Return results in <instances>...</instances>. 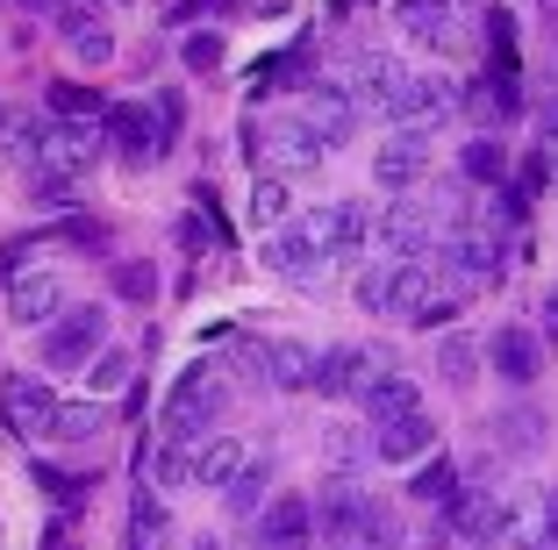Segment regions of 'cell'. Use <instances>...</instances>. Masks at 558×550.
Masks as SVG:
<instances>
[{"mask_svg":"<svg viewBox=\"0 0 558 550\" xmlns=\"http://www.w3.org/2000/svg\"><path fill=\"white\" fill-rule=\"evenodd\" d=\"M29 479L44 486L50 501H65V508H80V501H86V486H94V479H72V472H58V465H29Z\"/></svg>","mask_w":558,"mask_h":550,"instance_id":"cell-44","label":"cell"},{"mask_svg":"<svg viewBox=\"0 0 558 550\" xmlns=\"http://www.w3.org/2000/svg\"><path fill=\"white\" fill-rule=\"evenodd\" d=\"M459 308H465V286H451V279H444L423 308L409 315V329H444V322H459Z\"/></svg>","mask_w":558,"mask_h":550,"instance_id":"cell-39","label":"cell"},{"mask_svg":"<svg viewBox=\"0 0 558 550\" xmlns=\"http://www.w3.org/2000/svg\"><path fill=\"white\" fill-rule=\"evenodd\" d=\"M395 86H401V65H395V58H387V50H359L337 94H344V100H351L359 114H387V100H395Z\"/></svg>","mask_w":558,"mask_h":550,"instance_id":"cell-22","label":"cell"},{"mask_svg":"<svg viewBox=\"0 0 558 550\" xmlns=\"http://www.w3.org/2000/svg\"><path fill=\"white\" fill-rule=\"evenodd\" d=\"M265 493H272V457H244V465H236V479L222 486V508H230L236 522H251L265 508Z\"/></svg>","mask_w":558,"mask_h":550,"instance_id":"cell-30","label":"cell"},{"mask_svg":"<svg viewBox=\"0 0 558 550\" xmlns=\"http://www.w3.org/2000/svg\"><path fill=\"white\" fill-rule=\"evenodd\" d=\"M194 451H201V443H180V437H165L158 465H150V472H158V486H165V493H180V486H194Z\"/></svg>","mask_w":558,"mask_h":550,"instance_id":"cell-38","label":"cell"},{"mask_svg":"<svg viewBox=\"0 0 558 550\" xmlns=\"http://www.w3.org/2000/svg\"><path fill=\"white\" fill-rule=\"evenodd\" d=\"M509 164H515V158H509V144H501L494 130H480L473 144L459 150V172L473 179V186H501V179H509Z\"/></svg>","mask_w":558,"mask_h":550,"instance_id":"cell-32","label":"cell"},{"mask_svg":"<svg viewBox=\"0 0 558 550\" xmlns=\"http://www.w3.org/2000/svg\"><path fill=\"white\" fill-rule=\"evenodd\" d=\"M373 372H395V351H365V343H337V351H323V357H315V379H308V393H323V401H351V393H359Z\"/></svg>","mask_w":558,"mask_h":550,"instance_id":"cell-10","label":"cell"},{"mask_svg":"<svg viewBox=\"0 0 558 550\" xmlns=\"http://www.w3.org/2000/svg\"><path fill=\"white\" fill-rule=\"evenodd\" d=\"M100 136H116V150H122L130 164H158L165 150H172V136L158 130V114L136 108V100H122V108L100 114Z\"/></svg>","mask_w":558,"mask_h":550,"instance_id":"cell-17","label":"cell"},{"mask_svg":"<svg viewBox=\"0 0 558 550\" xmlns=\"http://www.w3.org/2000/svg\"><path fill=\"white\" fill-rule=\"evenodd\" d=\"M194 550H222V543H215V536H194Z\"/></svg>","mask_w":558,"mask_h":550,"instance_id":"cell-56","label":"cell"},{"mask_svg":"<svg viewBox=\"0 0 558 550\" xmlns=\"http://www.w3.org/2000/svg\"><path fill=\"white\" fill-rule=\"evenodd\" d=\"M459 114H473L480 130H494V136L509 130L515 114H523V72H515V58H494L473 86H459Z\"/></svg>","mask_w":558,"mask_h":550,"instance_id":"cell-7","label":"cell"},{"mask_svg":"<svg viewBox=\"0 0 558 550\" xmlns=\"http://www.w3.org/2000/svg\"><path fill=\"white\" fill-rule=\"evenodd\" d=\"M308 379H315V351H308V343H294V337L265 343V387H279V393H308Z\"/></svg>","mask_w":558,"mask_h":550,"instance_id":"cell-29","label":"cell"},{"mask_svg":"<svg viewBox=\"0 0 558 550\" xmlns=\"http://www.w3.org/2000/svg\"><path fill=\"white\" fill-rule=\"evenodd\" d=\"M429 258H437V272L451 286H494V279L509 272V250H501L494 229H444Z\"/></svg>","mask_w":558,"mask_h":550,"instance_id":"cell-5","label":"cell"},{"mask_svg":"<svg viewBox=\"0 0 558 550\" xmlns=\"http://www.w3.org/2000/svg\"><path fill=\"white\" fill-rule=\"evenodd\" d=\"M351 550H409V529H401V515L387 501H365V515H359V536H351Z\"/></svg>","mask_w":558,"mask_h":550,"instance_id":"cell-35","label":"cell"},{"mask_svg":"<svg viewBox=\"0 0 558 550\" xmlns=\"http://www.w3.org/2000/svg\"><path fill=\"white\" fill-rule=\"evenodd\" d=\"M50 15H58V36L72 44L80 65H108L116 58V29L100 22V0H50Z\"/></svg>","mask_w":558,"mask_h":550,"instance_id":"cell-16","label":"cell"},{"mask_svg":"<svg viewBox=\"0 0 558 550\" xmlns=\"http://www.w3.org/2000/svg\"><path fill=\"white\" fill-rule=\"evenodd\" d=\"M251 550H315L308 493H272V501L251 515Z\"/></svg>","mask_w":558,"mask_h":550,"instance_id":"cell-12","label":"cell"},{"mask_svg":"<svg viewBox=\"0 0 558 550\" xmlns=\"http://www.w3.org/2000/svg\"><path fill=\"white\" fill-rule=\"evenodd\" d=\"M451 493H459V465H451L444 451H423V457H415V479H409V501L444 508Z\"/></svg>","mask_w":558,"mask_h":550,"instance_id":"cell-34","label":"cell"},{"mask_svg":"<svg viewBox=\"0 0 558 550\" xmlns=\"http://www.w3.org/2000/svg\"><path fill=\"white\" fill-rule=\"evenodd\" d=\"M365 501H373V493H365V486L351 479V472H329V479L315 486V501H308V515H315V536H323V543H351V536H359V515H365Z\"/></svg>","mask_w":558,"mask_h":550,"instance_id":"cell-13","label":"cell"},{"mask_svg":"<svg viewBox=\"0 0 558 550\" xmlns=\"http://www.w3.org/2000/svg\"><path fill=\"white\" fill-rule=\"evenodd\" d=\"M501 515H509V501H501V486H480V479H459V493L444 501V536L451 543H501Z\"/></svg>","mask_w":558,"mask_h":550,"instance_id":"cell-8","label":"cell"},{"mask_svg":"<svg viewBox=\"0 0 558 550\" xmlns=\"http://www.w3.org/2000/svg\"><path fill=\"white\" fill-rule=\"evenodd\" d=\"M44 550H72V543H44Z\"/></svg>","mask_w":558,"mask_h":550,"instance_id":"cell-58","label":"cell"},{"mask_svg":"<svg viewBox=\"0 0 558 550\" xmlns=\"http://www.w3.org/2000/svg\"><path fill=\"white\" fill-rule=\"evenodd\" d=\"M116 301L150 308V301H158V265H150V258H122L116 265Z\"/></svg>","mask_w":558,"mask_h":550,"instance_id":"cell-37","label":"cell"},{"mask_svg":"<svg viewBox=\"0 0 558 550\" xmlns=\"http://www.w3.org/2000/svg\"><path fill=\"white\" fill-rule=\"evenodd\" d=\"M437 379H444L451 393H473V379H480V337L451 329V337L437 343Z\"/></svg>","mask_w":558,"mask_h":550,"instance_id":"cell-31","label":"cell"},{"mask_svg":"<svg viewBox=\"0 0 558 550\" xmlns=\"http://www.w3.org/2000/svg\"><path fill=\"white\" fill-rule=\"evenodd\" d=\"M86 365H94V393H122V387H130V372H136V357L130 351H108V343H100Z\"/></svg>","mask_w":558,"mask_h":550,"instance_id":"cell-40","label":"cell"},{"mask_svg":"<svg viewBox=\"0 0 558 550\" xmlns=\"http://www.w3.org/2000/svg\"><path fill=\"white\" fill-rule=\"evenodd\" d=\"M279 215H287V179H279V172H258V186H251V222L272 229Z\"/></svg>","mask_w":558,"mask_h":550,"instance_id":"cell-41","label":"cell"},{"mask_svg":"<svg viewBox=\"0 0 558 550\" xmlns=\"http://www.w3.org/2000/svg\"><path fill=\"white\" fill-rule=\"evenodd\" d=\"M301 122L323 136V150H337V144H351V130H359V108H351L337 86H308V94H301Z\"/></svg>","mask_w":558,"mask_h":550,"instance_id":"cell-24","label":"cell"},{"mask_svg":"<svg viewBox=\"0 0 558 550\" xmlns=\"http://www.w3.org/2000/svg\"><path fill=\"white\" fill-rule=\"evenodd\" d=\"M180 58H186V72H215V65H222V36H215V29H194L180 44Z\"/></svg>","mask_w":558,"mask_h":550,"instance_id":"cell-45","label":"cell"},{"mask_svg":"<svg viewBox=\"0 0 558 550\" xmlns=\"http://www.w3.org/2000/svg\"><path fill=\"white\" fill-rule=\"evenodd\" d=\"M50 407H58V393H50L44 379H29V372L0 379V429H8V437H44Z\"/></svg>","mask_w":558,"mask_h":550,"instance_id":"cell-20","label":"cell"},{"mask_svg":"<svg viewBox=\"0 0 558 550\" xmlns=\"http://www.w3.org/2000/svg\"><path fill=\"white\" fill-rule=\"evenodd\" d=\"M379 293H387V265H373V272H359V308H379Z\"/></svg>","mask_w":558,"mask_h":550,"instance_id":"cell-52","label":"cell"},{"mask_svg":"<svg viewBox=\"0 0 558 550\" xmlns=\"http://www.w3.org/2000/svg\"><path fill=\"white\" fill-rule=\"evenodd\" d=\"M172 543V515H165L158 486H136L130 501V529H122V550H165Z\"/></svg>","mask_w":558,"mask_h":550,"instance_id":"cell-28","label":"cell"},{"mask_svg":"<svg viewBox=\"0 0 558 550\" xmlns=\"http://www.w3.org/2000/svg\"><path fill=\"white\" fill-rule=\"evenodd\" d=\"M244 443L236 437H201V451H194V486H215V493H222V486L236 479V465H244Z\"/></svg>","mask_w":558,"mask_h":550,"instance_id":"cell-33","label":"cell"},{"mask_svg":"<svg viewBox=\"0 0 558 550\" xmlns=\"http://www.w3.org/2000/svg\"><path fill=\"white\" fill-rule=\"evenodd\" d=\"M501 543H509V550H537V501H509V515H501Z\"/></svg>","mask_w":558,"mask_h":550,"instance_id":"cell-43","label":"cell"},{"mask_svg":"<svg viewBox=\"0 0 558 550\" xmlns=\"http://www.w3.org/2000/svg\"><path fill=\"white\" fill-rule=\"evenodd\" d=\"M50 114H80V122H94L100 94H94V86H80V80H58V86H50Z\"/></svg>","mask_w":558,"mask_h":550,"instance_id":"cell-42","label":"cell"},{"mask_svg":"<svg viewBox=\"0 0 558 550\" xmlns=\"http://www.w3.org/2000/svg\"><path fill=\"white\" fill-rule=\"evenodd\" d=\"M537 550H558V486L537 493Z\"/></svg>","mask_w":558,"mask_h":550,"instance_id":"cell-48","label":"cell"},{"mask_svg":"<svg viewBox=\"0 0 558 550\" xmlns=\"http://www.w3.org/2000/svg\"><path fill=\"white\" fill-rule=\"evenodd\" d=\"M22 265H36V236H15L8 250H0V279H8V272H22Z\"/></svg>","mask_w":558,"mask_h":550,"instance_id":"cell-51","label":"cell"},{"mask_svg":"<svg viewBox=\"0 0 558 550\" xmlns=\"http://www.w3.org/2000/svg\"><path fill=\"white\" fill-rule=\"evenodd\" d=\"M359 407H365V429H373V421L415 415V407H423V387H415L409 372H373V379L359 387Z\"/></svg>","mask_w":558,"mask_h":550,"instance_id":"cell-26","label":"cell"},{"mask_svg":"<svg viewBox=\"0 0 558 550\" xmlns=\"http://www.w3.org/2000/svg\"><path fill=\"white\" fill-rule=\"evenodd\" d=\"M544 351H551V343H544L530 322H501L487 343H480V357H487V365L509 379V387H530V379L544 372Z\"/></svg>","mask_w":558,"mask_h":550,"instance_id":"cell-15","label":"cell"},{"mask_svg":"<svg viewBox=\"0 0 558 550\" xmlns=\"http://www.w3.org/2000/svg\"><path fill=\"white\" fill-rule=\"evenodd\" d=\"M230 415V372H222V357H201L172 379V401H165V437L180 443H201L215 437V421Z\"/></svg>","mask_w":558,"mask_h":550,"instance_id":"cell-2","label":"cell"},{"mask_svg":"<svg viewBox=\"0 0 558 550\" xmlns=\"http://www.w3.org/2000/svg\"><path fill=\"white\" fill-rule=\"evenodd\" d=\"M480 550H487V543H480Z\"/></svg>","mask_w":558,"mask_h":550,"instance_id":"cell-60","label":"cell"},{"mask_svg":"<svg viewBox=\"0 0 558 550\" xmlns=\"http://www.w3.org/2000/svg\"><path fill=\"white\" fill-rule=\"evenodd\" d=\"M429 164H437V150H429L423 130H401L395 136H379L373 144V179L387 186V194H401V186H429Z\"/></svg>","mask_w":558,"mask_h":550,"instance_id":"cell-11","label":"cell"},{"mask_svg":"<svg viewBox=\"0 0 558 550\" xmlns=\"http://www.w3.org/2000/svg\"><path fill=\"white\" fill-rule=\"evenodd\" d=\"M100 150H108L100 122H80V114H58L50 130H36V136H29L36 172H50V179H86V172L100 164Z\"/></svg>","mask_w":558,"mask_h":550,"instance_id":"cell-4","label":"cell"},{"mask_svg":"<svg viewBox=\"0 0 558 550\" xmlns=\"http://www.w3.org/2000/svg\"><path fill=\"white\" fill-rule=\"evenodd\" d=\"M58 308H65V279H58V272H44V265L8 272V315H15L22 329H44Z\"/></svg>","mask_w":558,"mask_h":550,"instance_id":"cell-21","label":"cell"},{"mask_svg":"<svg viewBox=\"0 0 558 550\" xmlns=\"http://www.w3.org/2000/svg\"><path fill=\"white\" fill-rule=\"evenodd\" d=\"M537 144H558V94L537 100Z\"/></svg>","mask_w":558,"mask_h":550,"instance_id":"cell-53","label":"cell"},{"mask_svg":"<svg viewBox=\"0 0 558 550\" xmlns=\"http://www.w3.org/2000/svg\"><path fill=\"white\" fill-rule=\"evenodd\" d=\"M423 451H437V421L415 407V415H395V421H373L365 429V457H379V465H415Z\"/></svg>","mask_w":558,"mask_h":550,"instance_id":"cell-18","label":"cell"},{"mask_svg":"<svg viewBox=\"0 0 558 550\" xmlns=\"http://www.w3.org/2000/svg\"><path fill=\"white\" fill-rule=\"evenodd\" d=\"M100 401H58L50 407V421H44V437H58V443H86V437H100Z\"/></svg>","mask_w":558,"mask_h":550,"instance_id":"cell-36","label":"cell"},{"mask_svg":"<svg viewBox=\"0 0 558 550\" xmlns=\"http://www.w3.org/2000/svg\"><path fill=\"white\" fill-rule=\"evenodd\" d=\"M323 550H351V543H323Z\"/></svg>","mask_w":558,"mask_h":550,"instance_id":"cell-59","label":"cell"},{"mask_svg":"<svg viewBox=\"0 0 558 550\" xmlns=\"http://www.w3.org/2000/svg\"><path fill=\"white\" fill-rule=\"evenodd\" d=\"M100 8H130V0H100Z\"/></svg>","mask_w":558,"mask_h":550,"instance_id":"cell-57","label":"cell"},{"mask_svg":"<svg viewBox=\"0 0 558 550\" xmlns=\"http://www.w3.org/2000/svg\"><path fill=\"white\" fill-rule=\"evenodd\" d=\"M100 343H108V308H58V315L44 322V365H58V372H80Z\"/></svg>","mask_w":558,"mask_h":550,"instance_id":"cell-9","label":"cell"},{"mask_svg":"<svg viewBox=\"0 0 558 550\" xmlns=\"http://www.w3.org/2000/svg\"><path fill=\"white\" fill-rule=\"evenodd\" d=\"M487 50L494 58H515V15L509 8H487Z\"/></svg>","mask_w":558,"mask_h":550,"instance_id":"cell-46","label":"cell"},{"mask_svg":"<svg viewBox=\"0 0 558 550\" xmlns=\"http://www.w3.org/2000/svg\"><path fill=\"white\" fill-rule=\"evenodd\" d=\"M395 22L429 50H459V0H395Z\"/></svg>","mask_w":558,"mask_h":550,"instance_id":"cell-23","label":"cell"},{"mask_svg":"<svg viewBox=\"0 0 558 550\" xmlns=\"http://www.w3.org/2000/svg\"><path fill=\"white\" fill-rule=\"evenodd\" d=\"M544 437H551V415H544L537 401H509V407H494V415H487V443L501 457H537Z\"/></svg>","mask_w":558,"mask_h":550,"instance_id":"cell-19","label":"cell"},{"mask_svg":"<svg viewBox=\"0 0 558 550\" xmlns=\"http://www.w3.org/2000/svg\"><path fill=\"white\" fill-rule=\"evenodd\" d=\"M222 8H236V0H186L180 22H194V15H222Z\"/></svg>","mask_w":558,"mask_h":550,"instance_id":"cell-54","label":"cell"},{"mask_svg":"<svg viewBox=\"0 0 558 550\" xmlns=\"http://www.w3.org/2000/svg\"><path fill=\"white\" fill-rule=\"evenodd\" d=\"M530 329H537L544 343H558V286H544V301H537V322H530Z\"/></svg>","mask_w":558,"mask_h":550,"instance_id":"cell-50","label":"cell"},{"mask_svg":"<svg viewBox=\"0 0 558 550\" xmlns=\"http://www.w3.org/2000/svg\"><path fill=\"white\" fill-rule=\"evenodd\" d=\"M437 286H444V279L429 272V258H395V265H387V293H379V308L409 322V315L423 308V301H429Z\"/></svg>","mask_w":558,"mask_h":550,"instance_id":"cell-25","label":"cell"},{"mask_svg":"<svg viewBox=\"0 0 558 550\" xmlns=\"http://www.w3.org/2000/svg\"><path fill=\"white\" fill-rule=\"evenodd\" d=\"M258 258L272 265L279 279H323L329 265H337L329 250H315V243L301 236V229H279V236H265V250H258Z\"/></svg>","mask_w":558,"mask_h":550,"instance_id":"cell-27","label":"cell"},{"mask_svg":"<svg viewBox=\"0 0 558 550\" xmlns=\"http://www.w3.org/2000/svg\"><path fill=\"white\" fill-rule=\"evenodd\" d=\"M459 215H465V200H451V194H409V186H401V194L373 215V243L387 250V258H423V250H437L444 229H459Z\"/></svg>","mask_w":558,"mask_h":550,"instance_id":"cell-1","label":"cell"},{"mask_svg":"<svg viewBox=\"0 0 558 550\" xmlns=\"http://www.w3.org/2000/svg\"><path fill=\"white\" fill-rule=\"evenodd\" d=\"M387 114H395L401 130L437 136L444 122H459V80H444V72H401V86H395V100H387Z\"/></svg>","mask_w":558,"mask_h":550,"instance_id":"cell-6","label":"cell"},{"mask_svg":"<svg viewBox=\"0 0 558 550\" xmlns=\"http://www.w3.org/2000/svg\"><path fill=\"white\" fill-rule=\"evenodd\" d=\"M150 114H158V130H165V136H180V130H186V100L172 94V86H165V94L150 100Z\"/></svg>","mask_w":558,"mask_h":550,"instance_id":"cell-49","label":"cell"},{"mask_svg":"<svg viewBox=\"0 0 558 550\" xmlns=\"http://www.w3.org/2000/svg\"><path fill=\"white\" fill-rule=\"evenodd\" d=\"M58 236H65V243H80V250H94V258H100V250H108V229H100L94 215H72V222L58 229Z\"/></svg>","mask_w":558,"mask_h":550,"instance_id":"cell-47","label":"cell"},{"mask_svg":"<svg viewBox=\"0 0 558 550\" xmlns=\"http://www.w3.org/2000/svg\"><path fill=\"white\" fill-rule=\"evenodd\" d=\"M294 229L315 243V250H329V258H351V250L373 236V208H365V200H329V208L301 215Z\"/></svg>","mask_w":558,"mask_h":550,"instance_id":"cell-14","label":"cell"},{"mask_svg":"<svg viewBox=\"0 0 558 550\" xmlns=\"http://www.w3.org/2000/svg\"><path fill=\"white\" fill-rule=\"evenodd\" d=\"M244 158L258 164V172L294 179V172H315L329 150H323V136H315L301 114H279V122H251L244 130Z\"/></svg>","mask_w":558,"mask_h":550,"instance_id":"cell-3","label":"cell"},{"mask_svg":"<svg viewBox=\"0 0 558 550\" xmlns=\"http://www.w3.org/2000/svg\"><path fill=\"white\" fill-rule=\"evenodd\" d=\"M423 550H451V536H429V543H423Z\"/></svg>","mask_w":558,"mask_h":550,"instance_id":"cell-55","label":"cell"}]
</instances>
